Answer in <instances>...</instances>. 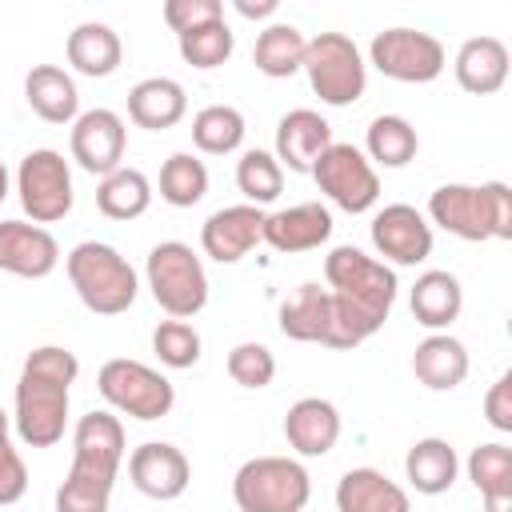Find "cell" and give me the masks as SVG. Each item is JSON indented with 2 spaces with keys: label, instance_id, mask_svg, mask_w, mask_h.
<instances>
[{
  "label": "cell",
  "instance_id": "cell-32",
  "mask_svg": "<svg viewBox=\"0 0 512 512\" xmlns=\"http://www.w3.org/2000/svg\"><path fill=\"white\" fill-rule=\"evenodd\" d=\"M304 48H308V36L296 28V24H268L260 36H256V48H252V60L264 76L272 80H284L292 72L304 68Z\"/></svg>",
  "mask_w": 512,
  "mask_h": 512
},
{
  "label": "cell",
  "instance_id": "cell-40",
  "mask_svg": "<svg viewBox=\"0 0 512 512\" xmlns=\"http://www.w3.org/2000/svg\"><path fill=\"white\" fill-rule=\"evenodd\" d=\"M24 492H28V468H24L20 452L12 448L8 416H4V408H0V508L16 504Z\"/></svg>",
  "mask_w": 512,
  "mask_h": 512
},
{
  "label": "cell",
  "instance_id": "cell-14",
  "mask_svg": "<svg viewBox=\"0 0 512 512\" xmlns=\"http://www.w3.org/2000/svg\"><path fill=\"white\" fill-rule=\"evenodd\" d=\"M368 232L372 248L392 264H420L432 256V224L412 204H384Z\"/></svg>",
  "mask_w": 512,
  "mask_h": 512
},
{
  "label": "cell",
  "instance_id": "cell-41",
  "mask_svg": "<svg viewBox=\"0 0 512 512\" xmlns=\"http://www.w3.org/2000/svg\"><path fill=\"white\" fill-rule=\"evenodd\" d=\"M212 20H224V4L220 0H164V24L184 36L200 24H212Z\"/></svg>",
  "mask_w": 512,
  "mask_h": 512
},
{
  "label": "cell",
  "instance_id": "cell-10",
  "mask_svg": "<svg viewBox=\"0 0 512 512\" xmlns=\"http://www.w3.org/2000/svg\"><path fill=\"white\" fill-rule=\"evenodd\" d=\"M16 192L20 208L32 216V224H56L72 212V172L68 160L56 148H32L16 168Z\"/></svg>",
  "mask_w": 512,
  "mask_h": 512
},
{
  "label": "cell",
  "instance_id": "cell-23",
  "mask_svg": "<svg viewBox=\"0 0 512 512\" xmlns=\"http://www.w3.org/2000/svg\"><path fill=\"white\" fill-rule=\"evenodd\" d=\"M336 512H412V504L380 468H348L336 484Z\"/></svg>",
  "mask_w": 512,
  "mask_h": 512
},
{
  "label": "cell",
  "instance_id": "cell-2",
  "mask_svg": "<svg viewBox=\"0 0 512 512\" xmlns=\"http://www.w3.org/2000/svg\"><path fill=\"white\" fill-rule=\"evenodd\" d=\"M80 376L76 352L60 344H40L28 352L20 380H16V436L28 448H52L64 440L68 424V396Z\"/></svg>",
  "mask_w": 512,
  "mask_h": 512
},
{
  "label": "cell",
  "instance_id": "cell-19",
  "mask_svg": "<svg viewBox=\"0 0 512 512\" xmlns=\"http://www.w3.org/2000/svg\"><path fill=\"white\" fill-rule=\"evenodd\" d=\"M328 144H332V124L312 108H292L276 124V152L272 156L288 172H312V164L328 152Z\"/></svg>",
  "mask_w": 512,
  "mask_h": 512
},
{
  "label": "cell",
  "instance_id": "cell-37",
  "mask_svg": "<svg viewBox=\"0 0 512 512\" xmlns=\"http://www.w3.org/2000/svg\"><path fill=\"white\" fill-rule=\"evenodd\" d=\"M176 44H180L184 64L208 72V68H220V64L232 56L236 36H232V28H228L224 20H212V24H200V28L184 32V36H176Z\"/></svg>",
  "mask_w": 512,
  "mask_h": 512
},
{
  "label": "cell",
  "instance_id": "cell-24",
  "mask_svg": "<svg viewBox=\"0 0 512 512\" xmlns=\"http://www.w3.org/2000/svg\"><path fill=\"white\" fill-rule=\"evenodd\" d=\"M24 100L28 108L48 124H72L80 116V92L76 80L56 64H36L24 76Z\"/></svg>",
  "mask_w": 512,
  "mask_h": 512
},
{
  "label": "cell",
  "instance_id": "cell-5",
  "mask_svg": "<svg viewBox=\"0 0 512 512\" xmlns=\"http://www.w3.org/2000/svg\"><path fill=\"white\" fill-rule=\"evenodd\" d=\"M68 268V280L80 296V304L96 316H120L136 304V272L132 264L112 248V244H100V240H84L68 252L64 260Z\"/></svg>",
  "mask_w": 512,
  "mask_h": 512
},
{
  "label": "cell",
  "instance_id": "cell-42",
  "mask_svg": "<svg viewBox=\"0 0 512 512\" xmlns=\"http://www.w3.org/2000/svg\"><path fill=\"white\" fill-rule=\"evenodd\" d=\"M484 416H488V424H492L496 432H512V372H504V376L488 388V396H484Z\"/></svg>",
  "mask_w": 512,
  "mask_h": 512
},
{
  "label": "cell",
  "instance_id": "cell-6",
  "mask_svg": "<svg viewBox=\"0 0 512 512\" xmlns=\"http://www.w3.org/2000/svg\"><path fill=\"white\" fill-rule=\"evenodd\" d=\"M232 500L240 512H304L312 476L292 456H252L232 476Z\"/></svg>",
  "mask_w": 512,
  "mask_h": 512
},
{
  "label": "cell",
  "instance_id": "cell-27",
  "mask_svg": "<svg viewBox=\"0 0 512 512\" xmlns=\"http://www.w3.org/2000/svg\"><path fill=\"white\" fill-rule=\"evenodd\" d=\"M332 328V296L320 284H300L284 304H280V332L300 344H324Z\"/></svg>",
  "mask_w": 512,
  "mask_h": 512
},
{
  "label": "cell",
  "instance_id": "cell-18",
  "mask_svg": "<svg viewBox=\"0 0 512 512\" xmlns=\"http://www.w3.org/2000/svg\"><path fill=\"white\" fill-rule=\"evenodd\" d=\"M328 236H332V212L320 200L292 204V208H280V212H264V228H260V240L276 252H288V256L320 248Z\"/></svg>",
  "mask_w": 512,
  "mask_h": 512
},
{
  "label": "cell",
  "instance_id": "cell-9",
  "mask_svg": "<svg viewBox=\"0 0 512 512\" xmlns=\"http://www.w3.org/2000/svg\"><path fill=\"white\" fill-rule=\"evenodd\" d=\"M96 388H100V396L116 412H124L132 420H160L176 404L172 380L160 376L156 368L140 364V360H128V356L104 360L100 364V376H96Z\"/></svg>",
  "mask_w": 512,
  "mask_h": 512
},
{
  "label": "cell",
  "instance_id": "cell-1",
  "mask_svg": "<svg viewBox=\"0 0 512 512\" xmlns=\"http://www.w3.org/2000/svg\"><path fill=\"white\" fill-rule=\"evenodd\" d=\"M324 280H328V296H332V328H328V340L324 348H356L364 344L368 336H376L396 304V272L352 248V244H340L324 256Z\"/></svg>",
  "mask_w": 512,
  "mask_h": 512
},
{
  "label": "cell",
  "instance_id": "cell-8",
  "mask_svg": "<svg viewBox=\"0 0 512 512\" xmlns=\"http://www.w3.org/2000/svg\"><path fill=\"white\" fill-rule=\"evenodd\" d=\"M304 72H308L312 92L332 108L356 104L368 88V64H364L360 48L352 44V36H344V32L312 36L304 48Z\"/></svg>",
  "mask_w": 512,
  "mask_h": 512
},
{
  "label": "cell",
  "instance_id": "cell-21",
  "mask_svg": "<svg viewBox=\"0 0 512 512\" xmlns=\"http://www.w3.org/2000/svg\"><path fill=\"white\" fill-rule=\"evenodd\" d=\"M184 112H188V92L172 76H148V80L132 84V92H128V120L136 128L164 132L172 124H180Z\"/></svg>",
  "mask_w": 512,
  "mask_h": 512
},
{
  "label": "cell",
  "instance_id": "cell-30",
  "mask_svg": "<svg viewBox=\"0 0 512 512\" xmlns=\"http://www.w3.org/2000/svg\"><path fill=\"white\" fill-rule=\"evenodd\" d=\"M468 480L484 496L488 512H512V448L508 444H476L468 456Z\"/></svg>",
  "mask_w": 512,
  "mask_h": 512
},
{
  "label": "cell",
  "instance_id": "cell-34",
  "mask_svg": "<svg viewBox=\"0 0 512 512\" xmlns=\"http://www.w3.org/2000/svg\"><path fill=\"white\" fill-rule=\"evenodd\" d=\"M364 148H368V160L384 164V168H404L416 148H420V136L416 128L404 120V116H376L368 124V136H364Z\"/></svg>",
  "mask_w": 512,
  "mask_h": 512
},
{
  "label": "cell",
  "instance_id": "cell-35",
  "mask_svg": "<svg viewBox=\"0 0 512 512\" xmlns=\"http://www.w3.org/2000/svg\"><path fill=\"white\" fill-rule=\"evenodd\" d=\"M208 192V168L192 152H172L160 168V200L172 208H192Z\"/></svg>",
  "mask_w": 512,
  "mask_h": 512
},
{
  "label": "cell",
  "instance_id": "cell-28",
  "mask_svg": "<svg viewBox=\"0 0 512 512\" xmlns=\"http://www.w3.org/2000/svg\"><path fill=\"white\" fill-rule=\"evenodd\" d=\"M464 308V288L452 272L444 268H428L424 276H416L412 284V316L416 324L432 328V332H444Z\"/></svg>",
  "mask_w": 512,
  "mask_h": 512
},
{
  "label": "cell",
  "instance_id": "cell-11",
  "mask_svg": "<svg viewBox=\"0 0 512 512\" xmlns=\"http://www.w3.org/2000/svg\"><path fill=\"white\" fill-rule=\"evenodd\" d=\"M368 60L380 76L400 84H428L444 72V44L420 28H384L368 44Z\"/></svg>",
  "mask_w": 512,
  "mask_h": 512
},
{
  "label": "cell",
  "instance_id": "cell-38",
  "mask_svg": "<svg viewBox=\"0 0 512 512\" xmlns=\"http://www.w3.org/2000/svg\"><path fill=\"white\" fill-rule=\"evenodd\" d=\"M152 352L168 368H192L200 360V332L188 320H160L152 328Z\"/></svg>",
  "mask_w": 512,
  "mask_h": 512
},
{
  "label": "cell",
  "instance_id": "cell-29",
  "mask_svg": "<svg viewBox=\"0 0 512 512\" xmlns=\"http://www.w3.org/2000/svg\"><path fill=\"white\" fill-rule=\"evenodd\" d=\"M404 472H408V484L424 496H440L456 484V472H460V460H456V448L440 436H424L408 448L404 456Z\"/></svg>",
  "mask_w": 512,
  "mask_h": 512
},
{
  "label": "cell",
  "instance_id": "cell-36",
  "mask_svg": "<svg viewBox=\"0 0 512 512\" xmlns=\"http://www.w3.org/2000/svg\"><path fill=\"white\" fill-rule=\"evenodd\" d=\"M236 188H240L244 200L256 204V208L272 204V200L280 196V188H284V168H280V160H276L272 152H264V148H248V152L236 160Z\"/></svg>",
  "mask_w": 512,
  "mask_h": 512
},
{
  "label": "cell",
  "instance_id": "cell-25",
  "mask_svg": "<svg viewBox=\"0 0 512 512\" xmlns=\"http://www.w3.org/2000/svg\"><path fill=\"white\" fill-rule=\"evenodd\" d=\"M412 372H416V380H420L424 388H432V392H452V388L464 384V376H468V348H464L456 336H448V332H432V336H424V340L416 344V352H412Z\"/></svg>",
  "mask_w": 512,
  "mask_h": 512
},
{
  "label": "cell",
  "instance_id": "cell-15",
  "mask_svg": "<svg viewBox=\"0 0 512 512\" xmlns=\"http://www.w3.org/2000/svg\"><path fill=\"white\" fill-rule=\"evenodd\" d=\"M60 264V244L48 228L28 220H0V272L20 280H44Z\"/></svg>",
  "mask_w": 512,
  "mask_h": 512
},
{
  "label": "cell",
  "instance_id": "cell-43",
  "mask_svg": "<svg viewBox=\"0 0 512 512\" xmlns=\"http://www.w3.org/2000/svg\"><path fill=\"white\" fill-rule=\"evenodd\" d=\"M280 8V0H236V12L248 16V20H260V16H272Z\"/></svg>",
  "mask_w": 512,
  "mask_h": 512
},
{
  "label": "cell",
  "instance_id": "cell-20",
  "mask_svg": "<svg viewBox=\"0 0 512 512\" xmlns=\"http://www.w3.org/2000/svg\"><path fill=\"white\" fill-rule=\"evenodd\" d=\"M284 440L300 456H328L340 440V412L324 396H304L284 416Z\"/></svg>",
  "mask_w": 512,
  "mask_h": 512
},
{
  "label": "cell",
  "instance_id": "cell-16",
  "mask_svg": "<svg viewBox=\"0 0 512 512\" xmlns=\"http://www.w3.org/2000/svg\"><path fill=\"white\" fill-rule=\"evenodd\" d=\"M128 476H132L136 492H144L148 500H176V496H184V488L192 480V464L176 444L144 440L128 456Z\"/></svg>",
  "mask_w": 512,
  "mask_h": 512
},
{
  "label": "cell",
  "instance_id": "cell-13",
  "mask_svg": "<svg viewBox=\"0 0 512 512\" xmlns=\"http://www.w3.org/2000/svg\"><path fill=\"white\" fill-rule=\"evenodd\" d=\"M124 144H128V128L112 108H88L72 120V160L100 180L120 168Z\"/></svg>",
  "mask_w": 512,
  "mask_h": 512
},
{
  "label": "cell",
  "instance_id": "cell-33",
  "mask_svg": "<svg viewBox=\"0 0 512 512\" xmlns=\"http://www.w3.org/2000/svg\"><path fill=\"white\" fill-rule=\"evenodd\" d=\"M244 112L232 104H208L192 116V144L208 156H228L244 144Z\"/></svg>",
  "mask_w": 512,
  "mask_h": 512
},
{
  "label": "cell",
  "instance_id": "cell-12",
  "mask_svg": "<svg viewBox=\"0 0 512 512\" xmlns=\"http://www.w3.org/2000/svg\"><path fill=\"white\" fill-rule=\"evenodd\" d=\"M312 180L320 184V192L336 204V208H344V212H352V216H360V212H368L376 200H380V176H376V168H372V160L356 148V144H328V152L312 164Z\"/></svg>",
  "mask_w": 512,
  "mask_h": 512
},
{
  "label": "cell",
  "instance_id": "cell-39",
  "mask_svg": "<svg viewBox=\"0 0 512 512\" xmlns=\"http://www.w3.org/2000/svg\"><path fill=\"white\" fill-rule=\"evenodd\" d=\"M228 376L240 388H252V392L256 388H268L272 376H276V356L264 344H256V340H244V344H236L228 352Z\"/></svg>",
  "mask_w": 512,
  "mask_h": 512
},
{
  "label": "cell",
  "instance_id": "cell-31",
  "mask_svg": "<svg viewBox=\"0 0 512 512\" xmlns=\"http://www.w3.org/2000/svg\"><path fill=\"white\" fill-rule=\"evenodd\" d=\"M148 204H152V184H148V176L140 168H124L120 164L96 188V208L108 220H136V216L148 212Z\"/></svg>",
  "mask_w": 512,
  "mask_h": 512
},
{
  "label": "cell",
  "instance_id": "cell-3",
  "mask_svg": "<svg viewBox=\"0 0 512 512\" xmlns=\"http://www.w3.org/2000/svg\"><path fill=\"white\" fill-rule=\"evenodd\" d=\"M124 460V424L112 412H84L72 432V468L56 488V512H108Z\"/></svg>",
  "mask_w": 512,
  "mask_h": 512
},
{
  "label": "cell",
  "instance_id": "cell-22",
  "mask_svg": "<svg viewBox=\"0 0 512 512\" xmlns=\"http://www.w3.org/2000/svg\"><path fill=\"white\" fill-rule=\"evenodd\" d=\"M456 84L472 96H492L508 80V44L496 36H472L456 52Z\"/></svg>",
  "mask_w": 512,
  "mask_h": 512
},
{
  "label": "cell",
  "instance_id": "cell-26",
  "mask_svg": "<svg viewBox=\"0 0 512 512\" xmlns=\"http://www.w3.org/2000/svg\"><path fill=\"white\" fill-rule=\"evenodd\" d=\"M124 60V44L116 36L112 24H100V20H84L68 32V64L80 72V76H112Z\"/></svg>",
  "mask_w": 512,
  "mask_h": 512
},
{
  "label": "cell",
  "instance_id": "cell-44",
  "mask_svg": "<svg viewBox=\"0 0 512 512\" xmlns=\"http://www.w3.org/2000/svg\"><path fill=\"white\" fill-rule=\"evenodd\" d=\"M4 196H8V168H4V160H0V204H4Z\"/></svg>",
  "mask_w": 512,
  "mask_h": 512
},
{
  "label": "cell",
  "instance_id": "cell-17",
  "mask_svg": "<svg viewBox=\"0 0 512 512\" xmlns=\"http://www.w3.org/2000/svg\"><path fill=\"white\" fill-rule=\"evenodd\" d=\"M260 228H264V208H256V204H228V208H220V212H212L204 220L200 248L216 264H236V260H244L260 244Z\"/></svg>",
  "mask_w": 512,
  "mask_h": 512
},
{
  "label": "cell",
  "instance_id": "cell-7",
  "mask_svg": "<svg viewBox=\"0 0 512 512\" xmlns=\"http://www.w3.org/2000/svg\"><path fill=\"white\" fill-rule=\"evenodd\" d=\"M144 276H148L152 300L172 320H188L208 304V272H204L200 256L180 240H160L148 252Z\"/></svg>",
  "mask_w": 512,
  "mask_h": 512
},
{
  "label": "cell",
  "instance_id": "cell-4",
  "mask_svg": "<svg viewBox=\"0 0 512 512\" xmlns=\"http://www.w3.org/2000/svg\"><path fill=\"white\" fill-rule=\"evenodd\" d=\"M428 216L460 240H512V188L488 184H440L428 196Z\"/></svg>",
  "mask_w": 512,
  "mask_h": 512
}]
</instances>
